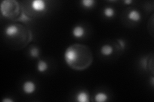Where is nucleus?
Masks as SVG:
<instances>
[{
  "mask_svg": "<svg viewBox=\"0 0 154 102\" xmlns=\"http://www.w3.org/2000/svg\"><path fill=\"white\" fill-rule=\"evenodd\" d=\"M66 63L71 68L81 71L89 68L93 61L91 48L81 43H74L67 48L64 54Z\"/></svg>",
  "mask_w": 154,
  "mask_h": 102,
  "instance_id": "nucleus-1",
  "label": "nucleus"
},
{
  "mask_svg": "<svg viewBox=\"0 0 154 102\" xmlns=\"http://www.w3.org/2000/svg\"><path fill=\"white\" fill-rule=\"evenodd\" d=\"M8 45L14 50L25 47L32 40V33L29 29L20 23L9 24L5 30Z\"/></svg>",
  "mask_w": 154,
  "mask_h": 102,
  "instance_id": "nucleus-2",
  "label": "nucleus"
},
{
  "mask_svg": "<svg viewBox=\"0 0 154 102\" xmlns=\"http://www.w3.org/2000/svg\"><path fill=\"white\" fill-rule=\"evenodd\" d=\"M2 15L12 21L25 22L32 20L31 17L25 13V9L16 0H3L1 3Z\"/></svg>",
  "mask_w": 154,
  "mask_h": 102,
  "instance_id": "nucleus-3",
  "label": "nucleus"
},
{
  "mask_svg": "<svg viewBox=\"0 0 154 102\" xmlns=\"http://www.w3.org/2000/svg\"><path fill=\"white\" fill-rule=\"evenodd\" d=\"M143 66L146 70H148L153 75V54H151L145 57L143 61Z\"/></svg>",
  "mask_w": 154,
  "mask_h": 102,
  "instance_id": "nucleus-4",
  "label": "nucleus"
},
{
  "mask_svg": "<svg viewBox=\"0 0 154 102\" xmlns=\"http://www.w3.org/2000/svg\"><path fill=\"white\" fill-rule=\"evenodd\" d=\"M31 7L34 11L41 12L46 10V2L43 0H34L31 2Z\"/></svg>",
  "mask_w": 154,
  "mask_h": 102,
  "instance_id": "nucleus-5",
  "label": "nucleus"
},
{
  "mask_svg": "<svg viewBox=\"0 0 154 102\" xmlns=\"http://www.w3.org/2000/svg\"><path fill=\"white\" fill-rule=\"evenodd\" d=\"M23 89L26 94H28V95L32 94L34 93L36 89V86L33 82L28 80V81H26L25 83L23 84Z\"/></svg>",
  "mask_w": 154,
  "mask_h": 102,
  "instance_id": "nucleus-6",
  "label": "nucleus"
},
{
  "mask_svg": "<svg viewBox=\"0 0 154 102\" xmlns=\"http://www.w3.org/2000/svg\"><path fill=\"white\" fill-rule=\"evenodd\" d=\"M128 18L132 21L138 22L141 20V13L137 10H132L128 14Z\"/></svg>",
  "mask_w": 154,
  "mask_h": 102,
  "instance_id": "nucleus-7",
  "label": "nucleus"
},
{
  "mask_svg": "<svg viewBox=\"0 0 154 102\" xmlns=\"http://www.w3.org/2000/svg\"><path fill=\"white\" fill-rule=\"evenodd\" d=\"M85 34V30L82 26H76L73 30V35L75 38H80L82 37Z\"/></svg>",
  "mask_w": 154,
  "mask_h": 102,
  "instance_id": "nucleus-8",
  "label": "nucleus"
},
{
  "mask_svg": "<svg viewBox=\"0 0 154 102\" xmlns=\"http://www.w3.org/2000/svg\"><path fill=\"white\" fill-rule=\"evenodd\" d=\"M113 52V48L109 44L103 45L101 48V53L103 56H110Z\"/></svg>",
  "mask_w": 154,
  "mask_h": 102,
  "instance_id": "nucleus-9",
  "label": "nucleus"
},
{
  "mask_svg": "<svg viewBox=\"0 0 154 102\" xmlns=\"http://www.w3.org/2000/svg\"><path fill=\"white\" fill-rule=\"evenodd\" d=\"M76 100L79 102H89V95L86 92H79L76 96Z\"/></svg>",
  "mask_w": 154,
  "mask_h": 102,
  "instance_id": "nucleus-10",
  "label": "nucleus"
},
{
  "mask_svg": "<svg viewBox=\"0 0 154 102\" xmlns=\"http://www.w3.org/2000/svg\"><path fill=\"white\" fill-rule=\"evenodd\" d=\"M48 68V63L44 60H39L37 64V70L39 72H45Z\"/></svg>",
  "mask_w": 154,
  "mask_h": 102,
  "instance_id": "nucleus-11",
  "label": "nucleus"
},
{
  "mask_svg": "<svg viewBox=\"0 0 154 102\" xmlns=\"http://www.w3.org/2000/svg\"><path fill=\"white\" fill-rule=\"evenodd\" d=\"M94 99L97 102H104L107 100L108 96L104 93H98L95 95Z\"/></svg>",
  "mask_w": 154,
  "mask_h": 102,
  "instance_id": "nucleus-12",
  "label": "nucleus"
},
{
  "mask_svg": "<svg viewBox=\"0 0 154 102\" xmlns=\"http://www.w3.org/2000/svg\"><path fill=\"white\" fill-rule=\"evenodd\" d=\"M103 13L105 17H107L108 18L112 17L114 16V10L111 8V7H106L104 10H103Z\"/></svg>",
  "mask_w": 154,
  "mask_h": 102,
  "instance_id": "nucleus-13",
  "label": "nucleus"
},
{
  "mask_svg": "<svg viewBox=\"0 0 154 102\" xmlns=\"http://www.w3.org/2000/svg\"><path fill=\"white\" fill-rule=\"evenodd\" d=\"M81 3L83 7L89 8L94 5L95 1L94 0H82V1H81Z\"/></svg>",
  "mask_w": 154,
  "mask_h": 102,
  "instance_id": "nucleus-14",
  "label": "nucleus"
},
{
  "mask_svg": "<svg viewBox=\"0 0 154 102\" xmlns=\"http://www.w3.org/2000/svg\"><path fill=\"white\" fill-rule=\"evenodd\" d=\"M30 56L32 57H38L39 56V51H38V48L37 47H33L30 50Z\"/></svg>",
  "mask_w": 154,
  "mask_h": 102,
  "instance_id": "nucleus-15",
  "label": "nucleus"
},
{
  "mask_svg": "<svg viewBox=\"0 0 154 102\" xmlns=\"http://www.w3.org/2000/svg\"><path fill=\"white\" fill-rule=\"evenodd\" d=\"M118 43L119 44V46H120V47H121L122 49L123 50L124 48H125V43L124 40H121V39H119V40H118Z\"/></svg>",
  "mask_w": 154,
  "mask_h": 102,
  "instance_id": "nucleus-16",
  "label": "nucleus"
},
{
  "mask_svg": "<svg viewBox=\"0 0 154 102\" xmlns=\"http://www.w3.org/2000/svg\"><path fill=\"white\" fill-rule=\"evenodd\" d=\"M3 102H13L14 100L11 99V98H4L3 100H2Z\"/></svg>",
  "mask_w": 154,
  "mask_h": 102,
  "instance_id": "nucleus-17",
  "label": "nucleus"
},
{
  "mask_svg": "<svg viewBox=\"0 0 154 102\" xmlns=\"http://www.w3.org/2000/svg\"><path fill=\"white\" fill-rule=\"evenodd\" d=\"M132 2V0H128H128H126V1H124V3L127 4H131Z\"/></svg>",
  "mask_w": 154,
  "mask_h": 102,
  "instance_id": "nucleus-18",
  "label": "nucleus"
},
{
  "mask_svg": "<svg viewBox=\"0 0 154 102\" xmlns=\"http://www.w3.org/2000/svg\"><path fill=\"white\" fill-rule=\"evenodd\" d=\"M152 86H153V77L152 78Z\"/></svg>",
  "mask_w": 154,
  "mask_h": 102,
  "instance_id": "nucleus-19",
  "label": "nucleus"
}]
</instances>
